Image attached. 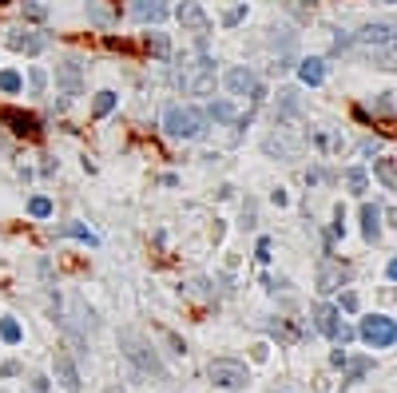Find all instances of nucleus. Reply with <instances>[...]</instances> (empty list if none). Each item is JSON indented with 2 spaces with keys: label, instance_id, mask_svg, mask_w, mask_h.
Returning <instances> with one entry per match:
<instances>
[{
  "label": "nucleus",
  "instance_id": "obj_1",
  "mask_svg": "<svg viewBox=\"0 0 397 393\" xmlns=\"http://www.w3.org/2000/svg\"><path fill=\"white\" fill-rule=\"evenodd\" d=\"M120 350H124V357L139 369V373H143V378H159V381L167 378V369H163L159 354H155V350H151V345L143 342L136 330H124V334H120Z\"/></svg>",
  "mask_w": 397,
  "mask_h": 393
},
{
  "label": "nucleus",
  "instance_id": "obj_2",
  "mask_svg": "<svg viewBox=\"0 0 397 393\" xmlns=\"http://www.w3.org/2000/svg\"><path fill=\"white\" fill-rule=\"evenodd\" d=\"M175 84L191 92V96H211L215 92V60L211 56H195L191 64L175 68Z\"/></svg>",
  "mask_w": 397,
  "mask_h": 393
},
{
  "label": "nucleus",
  "instance_id": "obj_3",
  "mask_svg": "<svg viewBox=\"0 0 397 393\" xmlns=\"http://www.w3.org/2000/svg\"><path fill=\"white\" fill-rule=\"evenodd\" d=\"M163 131L171 139H198L203 131H207V115L195 108H179V103H171V108L163 111Z\"/></svg>",
  "mask_w": 397,
  "mask_h": 393
},
{
  "label": "nucleus",
  "instance_id": "obj_4",
  "mask_svg": "<svg viewBox=\"0 0 397 393\" xmlns=\"http://www.w3.org/2000/svg\"><path fill=\"white\" fill-rule=\"evenodd\" d=\"M361 342L373 345V350H389L397 342V322L385 318V314H370V318H361Z\"/></svg>",
  "mask_w": 397,
  "mask_h": 393
},
{
  "label": "nucleus",
  "instance_id": "obj_5",
  "mask_svg": "<svg viewBox=\"0 0 397 393\" xmlns=\"http://www.w3.org/2000/svg\"><path fill=\"white\" fill-rule=\"evenodd\" d=\"M207 373H211V381L219 385V390H243V385L250 381L247 366H243V362H235V357H215Z\"/></svg>",
  "mask_w": 397,
  "mask_h": 393
},
{
  "label": "nucleus",
  "instance_id": "obj_6",
  "mask_svg": "<svg viewBox=\"0 0 397 393\" xmlns=\"http://www.w3.org/2000/svg\"><path fill=\"white\" fill-rule=\"evenodd\" d=\"M354 44H361V48H385V44H397V24L394 20H373V24H366V28L354 32Z\"/></svg>",
  "mask_w": 397,
  "mask_h": 393
},
{
  "label": "nucleus",
  "instance_id": "obj_7",
  "mask_svg": "<svg viewBox=\"0 0 397 393\" xmlns=\"http://www.w3.org/2000/svg\"><path fill=\"white\" fill-rule=\"evenodd\" d=\"M56 87H60L64 96H80V92H84V60L64 56V60L56 64Z\"/></svg>",
  "mask_w": 397,
  "mask_h": 393
},
{
  "label": "nucleus",
  "instance_id": "obj_8",
  "mask_svg": "<svg viewBox=\"0 0 397 393\" xmlns=\"http://www.w3.org/2000/svg\"><path fill=\"white\" fill-rule=\"evenodd\" d=\"M4 44L13 52H24V56H40V52L52 44V36L48 32H24V28H13L8 36H4Z\"/></svg>",
  "mask_w": 397,
  "mask_h": 393
},
{
  "label": "nucleus",
  "instance_id": "obj_9",
  "mask_svg": "<svg viewBox=\"0 0 397 393\" xmlns=\"http://www.w3.org/2000/svg\"><path fill=\"white\" fill-rule=\"evenodd\" d=\"M52 369H56V381H60L64 393H80V385H84V381H80V369H75L72 354H68L64 345L52 354Z\"/></svg>",
  "mask_w": 397,
  "mask_h": 393
},
{
  "label": "nucleus",
  "instance_id": "obj_10",
  "mask_svg": "<svg viewBox=\"0 0 397 393\" xmlns=\"http://www.w3.org/2000/svg\"><path fill=\"white\" fill-rule=\"evenodd\" d=\"M175 16H179V24H183L187 32H195V36H207V32H211V16L203 13L198 0H183V4L175 8Z\"/></svg>",
  "mask_w": 397,
  "mask_h": 393
},
{
  "label": "nucleus",
  "instance_id": "obj_11",
  "mask_svg": "<svg viewBox=\"0 0 397 393\" xmlns=\"http://www.w3.org/2000/svg\"><path fill=\"white\" fill-rule=\"evenodd\" d=\"M0 123H8V131H13V136H24V139H36L40 131H44L36 115L16 111V108H0Z\"/></svg>",
  "mask_w": 397,
  "mask_h": 393
},
{
  "label": "nucleus",
  "instance_id": "obj_12",
  "mask_svg": "<svg viewBox=\"0 0 397 393\" xmlns=\"http://www.w3.org/2000/svg\"><path fill=\"white\" fill-rule=\"evenodd\" d=\"M226 87H231L235 96H250V99H262L259 76L250 72V68H231V72H226Z\"/></svg>",
  "mask_w": 397,
  "mask_h": 393
},
{
  "label": "nucleus",
  "instance_id": "obj_13",
  "mask_svg": "<svg viewBox=\"0 0 397 393\" xmlns=\"http://www.w3.org/2000/svg\"><path fill=\"white\" fill-rule=\"evenodd\" d=\"M167 0H131V16L136 20H143V24H159V20H167Z\"/></svg>",
  "mask_w": 397,
  "mask_h": 393
},
{
  "label": "nucleus",
  "instance_id": "obj_14",
  "mask_svg": "<svg viewBox=\"0 0 397 393\" xmlns=\"http://www.w3.org/2000/svg\"><path fill=\"white\" fill-rule=\"evenodd\" d=\"M361 234H366V243H377V238H382V210L373 207V203L361 207Z\"/></svg>",
  "mask_w": 397,
  "mask_h": 393
},
{
  "label": "nucleus",
  "instance_id": "obj_15",
  "mask_svg": "<svg viewBox=\"0 0 397 393\" xmlns=\"http://www.w3.org/2000/svg\"><path fill=\"white\" fill-rule=\"evenodd\" d=\"M298 76H302V84H310V87H318L326 80V60H302L298 64Z\"/></svg>",
  "mask_w": 397,
  "mask_h": 393
},
{
  "label": "nucleus",
  "instance_id": "obj_16",
  "mask_svg": "<svg viewBox=\"0 0 397 393\" xmlns=\"http://www.w3.org/2000/svg\"><path fill=\"white\" fill-rule=\"evenodd\" d=\"M266 151H270V155H282V159H294L298 155V139L282 136V131H278V136H266Z\"/></svg>",
  "mask_w": 397,
  "mask_h": 393
},
{
  "label": "nucleus",
  "instance_id": "obj_17",
  "mask_svg": "<svg viewBox=\"0 0 397 393\" xmlns=\"http://www.w3.org/2000/svg\"><path fill=\"white\" fill-rule=\"evenodd\" d=\"M314 326H318V334L334 338V334H338V310L334 306H318V310H314Z\"/></svg>",
  "mask_w": 397,
  "mask_h": 393
},
{
  "label": "nucleus",
  "instance_id": "obj_18",
  "mask_svg": "<svg viewBox=\"0 0 397 393\" xmlns=\"http://www.w3.org/2000/svg\"><path fill=\"white\" fill-rule=\"evenodd\" d=\"M207 115H211L215 123H238V111H235V103H226V99H215L211 108H207Z\"/></svg>",
  "mask_w": 397,
  "mask_h": 393
},
{
  "label": "nucleus",
  "instance_id": "obj_19",
  "mask_svg": "<svg viewBox=\"0 0 397 393\" xmlns=\"http://www.w3.org/2000/svg\"><path fill=\"white\" fill-rule=\"evenodd\" d=\"M366 52H370V60L377 64V68H389V72L397 68V44H385V48H366Z\"/></svg>",
  "mask_w": 397,
  "mask_h": 393
},
{
  "label": "nucleus",
  "instance_id": "obj_20",
  "mask_svg": "<svg viewBox=\"0 0 397 393\" xmlns=\"http://www.w3.org/2000/svg\"><path fill=\"white\" fill-rule=\"evenodd\" d=\"M338 286H342V271L326 262L322 271H318V290H322V294H330V290H338Z\"/></svg>",
  "mask_w": 397,
  "mask_h": 393
},
{
  "label": "nucleus",
  "instance_id": "obj_21",
  "mask_svg": "<svg viewBox=\"0 0 397 393\" xmlns=\"http://www.w3.org/2000/svg\"><path fill=\"white\" fill-rule=\"evenodd\" d=\"M0 342H8V345L24 342V330H20V322L16 318H0Z\"/></svg>",
  "mask_w": 397,
  "mask_h": 393
},
{
  "label": "nucleus",
  "instance_id": "obj_22",
  "mask_svg": "<svg viewBox=\"0 0 397 393\" xmlns=\"http://www.w3.org/2000/svg\"><path fill=\"white\" fill-rule=\"evenodd\" d=\"M115 92H96V99H92V115L96 120H103V115H112V108H115Z\"/></svg>",
  "mask_w": 397,
  "mask_h": 393
},
{
  "label": "nucleus",
  "instance_id": "obj_23",
  "mask_svg": "<svg viewBox=\"0 0 397 393\" xmlns=\"http://www.w3.org/2000/svg\"><path fill=\"white\" fill-rule=\"evenodd\" d=\"M60 234H64V238H80V243H87V246H99V238L87 231V227H80V222H64Z\"/></svg>",
  "mask_w": 397,
  "mask_h": 393
},
{
  "label": "nucleus",
  "instance_id": "obj_24",
  "mask_svg": "<svg viewBox=\"0 0 397 393\" xmlns=\"http://www.w3.org/2000/svg\"><path fill=\"white\" fill-rule=\"evenodd\" d=\"M20 87H24V76L13 72V68H0V92H4V96H16Z\"/></svg>",
  "mask_w": 397,
  "mask_h": 393
},
{
  "label": "nucleus",
  "instance_id": "obj_25",
  "mask_svg": "<svg viewBox=\"0 0 397 393\" xmlns=\"http://www.w3.org/2000/svg\"><path fill=\"white\" fill-rule=\"evenodd\" d=\"M28 215H32V219H52V199L48 195H32L28 199Z\"/></svg>",
  "mask_w": 397,
  "mask_h": 393
},
{
  "label": "nucleus",
  "instance_id": "obj_26",
  "mask_svg": "<svg viewBox=\"0 0 397 393\" xmlns=\"http://www.w3.org/2000/svg\"><path fill=\"white\" fill-rule=\"evenodd\" d=\"M346 187L354 191V195H366V187H370V175L361 171V167H349V171H346Z\"/></svg>",
  "mask_w": 397,
  "mask_h": 393
},
{
  "label": "nucleus",
  "instance_id": "obj_27",
  "mask_svg": "<svg viewBox=\"0 0 397 393\" xmlns=\"http://www.w3.org/2000/svg\"><path fill=\"white\" fill-rule=\"evenodd\" d=\"M44 87H48V72H44V68H32V72H28V92H32V96H44Z\"/></svg>",
  "mask_w": 397,
  "mask_h": 393
},
{
  "label": "nucleus",
  "instance_id": "obj_28",
  "mask_svg": "<svg viewBox=\"0 0 397 393\" xmlns=\"http://www.w3.org/2000/svg\"><path fill=\"white\" fill-rule=\"evenodd\" d=\"M87 16H92V20H96L99 28H108V24H112V13H108V8H103L99 0H87Z\"/></svg>",
  "mask_w": 397,
  "mask_h": 393
},
{
  "label": "nucleus",
  "instance_id": "obj_29",
  "mask_svg": "<svg viewBox=\"0 0 397 393\" xmlns=\"http://www.w3.org/2000/svg\"><path fill=\"white\" fill-rule=\"evenodd\" d=\"M373 167H377V175L385 179V187H389V191H397V171H394V163H389V159H377Z\"/></svg>",
  "mask_w": 397,
  "mask_h": 393
},
{
  "label": "nucleus",
  "instance_id": "obj_30",
  "mask_svg": "<svg viewBox=\"0 0 397 393\" xmlns=\"http://www.w3.org/2000/svg\"><path fill=\"white\" fill-rule=\"evenodd\" d=\"M147 48L155 52V56H167V52H171V44H167V36H163V32H147Z\"/></svg>",
  "mask_w": 397,
  "mask_h": 393
},
{
  "label": "nucleus",
  "instance_id": "obj_31",
  "mask_svg": "<svg viewBox=\"0 0 397 393\" xmlns=\"http://www.w3.org/2000/svg\"><path fill=\"white\" fill-rule=\"evenodd\" d=\"M24 16H28V20H44V16H48V8H44L40 0H24Z\"/></svg>",
  "mask_w": 397,
  "mask_h": 393
},
{
  "label": "nucleus",
  "instance_id": "obj_32",
  "mask_svg": "<svg viewBox=\"0 0 397 393\" xmlns=\"http://www.w3.org/2000/svg\"><path fill=\"white\" fill-rule=\"evenodd\" d=\"M32 393H52V381L48 378H32Z\"/></svg>",
  "mask_w": 397,
  "mask_h": 393
},
{
  "label": "nucleus",
  "instance_id": "obj_33",
  "mask_svg": "<svg viewBox=\"0 0 397 393\" xmlns=\"http://www.w3.org/2000/svg\"><path fill=\"white\" fill-rule=\"evenodd\" d=\"M243 13H247V8H231V13L223 16V24H238V20H243Z\"/></svg>",
  "mask_w": 397,
  "mask_h": 393
},
{
  "label": "nucleus",
  "instance_id": "obj_34",
  "mask_svg": "<svg viewBox=\"0 0 397 393\" xmlns=\"http://www.w3.org/2000/svg\"><path fill=\"white\" fill-rule=\"evenodd\" d=\"M366 369H370V362H349V373H354V378H361Z\"/></svg>",
  "mask_w": 397,
  "mask_h": 393
},
{
  "label": "nucleus",
  "instance_id": "obj_35",
  "mask_svg": "<svg viewBox=\"0 0 397 393\" xmlns=\"http://www.w3.org/2000/svg\"><path fill=\"white\" fill-rule=\"evenodd\" d=\"M0 373H4V378H16V373H20V366H16V362H4V366H0Z\"/></svg>",
  "mask_w": 397,
  "mask_h": 393
},
{
  "label": "nucleus",
  "instance_id": "obj_36",
  "mask_svg": "<svg viewBox=\"0 0 397 393\" xmlns=\"http://www.w3.org/2000/svg\"><path fill=\"white\" fill-rule=\"evenodd\" d=\"M342 306H346L349 314H354V310H358V294H346V298H342Z\"/></svg>",
  "mask_w": 397,
  "mask_h": 393
},
{
  "label": "nucleus",
  "instance_id": "obj_37",
  "mask_svg": "<svg viewBox=\"0 0 397 393\" xmlns=\"http://www.w3.org/2000/svg\"><path fill=\"white\" fill-rule=\"evenodd\" d=\"M266 258H270V243L262 238V243H259V262H266Z\"/></svg>",
  "mask_w": 397,
  "mask_h": 393
},
{
  "label": "nucleus",
  "instance_id": "obj_38",
  "mask_svg": "<svg viewBox=\"0 0 397 393\" xmlns=\"http://www.w3.org/2000/svg\"><path fill=\"white\" fill-rule=\"evenodd\" d=\"M389 278L397 283V258H389Z\"/></svg>",
  "mask_w": 397,
  "mask_h": 393
},
{
  "label": "nucleus",
  "instance_id": "obj_39",
  "mask_svg": "<svg viewBox=\"0 0 397 393\" xmlns=\"http://www.w3.org/2000/svg\"><path fill=\"white\" fill-rule=\"evenodd\" d=\"M103 393H124V385H108V390H103Z\"/></svg>",
  "mask_w": 397,
  "mask_h": 393
},
{
  "label": "nucleus",
  "instance_id": "obj_40",
  "mask_svg": "<svg viewBox=\"0 0 397 393\" xmlns=\"http://www.w3.org/2000/svg\"><path fill=\"white\" fill-rule=\"evenodd\" d=\"M385 4H397V0H385Z\"/></svg>",
  "mask_w": 397,
  "mask_h": 393
}]
</instances>
